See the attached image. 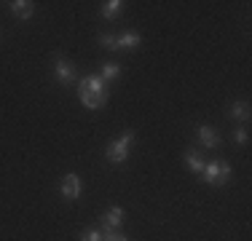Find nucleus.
<instances>
[{
	"label": "nucleus",
	"instance_id": "8",
	"mask_svg": "<svg viewBox=\"0 0 252 241\" xmlns=\"http://www.w3.org/2000/svg\"><path fill=\"white\" fill-rule=\"evenodd\" d=\"M8 5H11V14H14L16 19H30L32 11H35L32 0H14V3H8Z\"/></svg>",
	"mask_w": 252,
	"mask_h": 241
},
{
	"label": "nucleus",
	"instance_id": "1",
	"mask_svg": "<svg viewBox=\"0 0 252 241\" xmlns=\"http://www.w3.org/2000/svg\"><path fill=\"white\" fill-rule=\"evenodd\" d=\"M107 91L105 81H102L99 75H86L78 81V99H81V105L86 107V110H99V107L107 105Z\"/></svg>",
	"mask_w": 252,
	"mask_h": 241
},
{
	"label": "nucleus",
	"instance_id": "3",
	"mask_svg": "<svg viewBox=\"0 0 252 241\" xmlns=\"http://www.w3.org/2000/svg\"><path fill=\"white\" fill-rule=\"evenodd\" d=\"M204 182L215 185V188H223V185L231 180V164L228 161H212V164H204Z\"/></svg>",
	"mask_w": 252,
	"mask_h": 241
},
{
	"label": "nucleus",
	"instance_id": "13",
	"mask_svg": "<svg viewBox=\"0 0 252 241\" xmlns=\"http://www.w3.org/2000/svg\"><path fill=\"white\" fill-rule=\"evenodd\" d=\"M121 75V64H116V62H105L102 64V81H113V78H118Z\"/></svg>",
	"mask_w": 252,
	"mask_h": 241
},
{
	"label": "nucleus",
	"instance_id": "11",
	"mask_svg": "<svg viewBox=\"0 0 252 241\" xmlns=\"http://www.w3.org/2000/svg\"><path fill=\"white\" fill-rule=\"evenodd\" d=\"M121 8H124L121 0H107V3H102V16H105V19H116V16L121 14Z\"/></svg>",
	"mask_w": 252,
	"mask_h": 241
},
{
	"label": "nucleus",
	"instance_id": "16",
	"mask_svg": "<svg viewBox=\"0 0 252 241\" xmlns=\"http://www.w3.org/2000/svg\"><path fill=\"white\" fill-rule=\"evenodd\" d=\"M81 241H102V231H97V228H94V231H86L81 236Z\"/></svg>",
	"mask_w": 252,
	"mask_h": 241
},
{
	"label": "nucleus",
	"instance_id": "10",
	"mask_svg": "<svg viewBox=\"0 0 252 241\" xmlns=\"http://www.w3.org/2000/svg\"><path fill=\"white\" fill-rule=\"evenodd\" d=\"M185 166L190 169V172H196V174H201L204 172V158H201V153L199 150H185Z\"/></svg>",
	"mask_w": 252,
	"mask_h": 241
},
{
	"label": "nucleus",
	"instance_id": "4",
	"mask_svg": "<svg viewBox=\"0 0 252 241\" xmlns=\"http://www.w3.org/2000/svg\"><path fill=\"white\" fill-rule=\"evenodd\" d=\"M59 193H62V198L64 201H75L78 196H81V177L78 174H64V180H62V185H59Z\"/></svg>",
	"mask_w": 252,
	"mask_h": 241
},
{
	"label": "nucleus",
	"instance_id": "7",
	"mask_svg": "<svg viewBox=\"0 0 252 241\" xmlns=\"http://www.w3.org/2000/svg\"><path fill=\"white\" fill-rule=\"evenodd\" d=\"M121 222H124V209L121 207H113V209H107V212L102 214V225H105L107 231L121 228Z\"/></svg>",
	"mask_w": 252,
	"mask_h": 241
},
{
	"label": "nucleus",
	"instance_id": "17",
	"mask_svg": "<svg viewBox=\"0 0 252 241\" xmlns=\"http://www.w3.org/2000/svg\"><path fill=\"white\" fill-rule=\"evenodd\" d=\"M99 43H102V46H107V48H113V51H116V38H113V35H99Z\"/></svg>",
	"mask_w": 252,
	"mask_h": 241
},
{
	"label": "nucleus",
	"instance_id": "9",
	"mask_svg": "<svg viewBox=\"0 0 252 241\" xmlns=\"http://www.w3.org/2000/svg\"><path fill=\"white\" fill-rule=\"evenodd\" d=\"M140 43H142V38L137 32H124L116 38V48H124V51H134Z\"/></svg>",
	"mask_w": 252,
	"mask_h": 241
},
{
	"label": "nucleus",
	"instance_id": "5",
	"mask_svg": "<svg viewBox=\"0 0 252 241\" xmlns=\"http://www.w3.org/2000/svg\"><path fill=\"white\" fill-rule=\"evenodd\" d=\"M54 75H57L59 83H70V81H75V67L67 62V59L59 57L57 62H54Z\"/></svg>",
	"mask_w": 252,
	"mask_h": 241
},
{
	"label": "nucleus",
	"instance_id": "14",
	"mask_svg": "<svg viewBox=\"0 0 252 241\" xmlns=\"http://www.w3.org/2000/svg\"><path fill=\"white\" fill-rule=\"evenodd\" d=\"M247 140H250V131L247 129H236V131H233V142H236V145H247Z\"/></svg>",
	"mask_w": 252,
	"mask_h": 241
},
{
	"label": "nucleus",
	"instance_id": "15",
	"mask_svg": "<svg viewBox=\"0 0 252 241\" xmlns=\"http://www.w3.org/2000/svg\"><path fill=\"white\" fill-rule=\"evenodd\" d=\"M102 241H129V239L118 231H107V233H102Z\"/></svg>",
	"mask_w": 252,
	"mask_h": 241
},
{
	"label": "nucleus",
	"instance_id": "6",
	"mask_svg": "<svg viewBox=\"0 0 252 241\" xmlns=\"http://www.w3.org/2000/svg\"><path fill=\"white\" fill-rule=\"evenodd\" d=\"M199 142L204 145V148H209V150H215V148H220V134L212 129V126H199Z\"/></svg>",
	"mask_w": 252,
	"mask_h": 241
},
{
	"label": "nucleus",
	"instance_id": "12",
	"mask_svg": "<svg viewBox=\"0 0 252 241\" xmlns=\"http://www.w3.org/2000/svg\"><path fill=\"white\" fill-rule=\"evenodd\" d=\"M228 116H231V118H239V120H247V118H250V105H247V102H233Z\"/></svg>",
	"mask_w": 252,
	"mask_h": 241
},
{
	"label": "nucleus",
	"instance_id": "2",
	"mask_svg": "<svg viewBox=\"0 0 252 241\" xmlns=\"http://www.w3.org/2000/svg\"><path fill=\"white\" fill-rule=\"evenodd\" d=\"M131 145H134V131H124L118 140L107 142L105 148V158L110 161V164H124L126 158H129V150Z\"/></svg>",
	"mask_w": 252,
	"mask_h": 241
}]
</instances>
